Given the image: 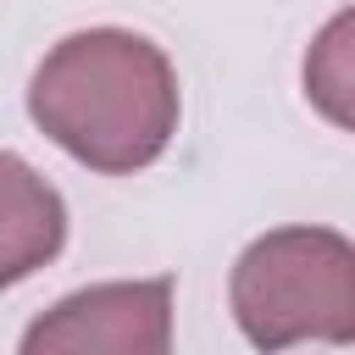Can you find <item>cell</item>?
I'll return each mask as SVG.
<instances>
[{
    "mask_svg": "<svg viewBox=\"0 0 355 355\" xmlns=\"http://www.w3.org/2000/svg\"><path fill=\"white\" fill-rule=\"evenodd\" d=\"M178 72L161 44L128 28L67 33L28 83V116L72 161L105 178L144 172L178 133Z\"/></svg>",
    "mask_w": 355,
    "mask_h": 355,
    "instance_id": "cell-1",
    "label": "cell"
},
{
    "mask_svg": "<svg viewBox=\"0 0 355 355\" xmlns=\"http://www.w3.org/2000/svg\"><path fill=\"white\" fill-rule=\"evenodd\" d=\"M227 305L261 355L355 344V244L333 227H272L233 261Z\"/></svg>",
    "mask_w": 355,
    "mask_h": 355,
    "instance_id": "cell-2",
    "label": "cell"
},
{
    "mask_svg": "<svg viewBox=\"0 0 355 355\" xmlns=\"http://www.w3.org/2000/svg\"><path fill=\"white\" fill-rule=\"evenodd\" d=\"M17 355H172V283H89L33 316Z\"/></svg>",
    "mask_w": 355,
    "mask_h": 355,
    "instance_id": "cell-3",
    "label": "cell"
},
{
    "mask_svg": "<svg viewBox=\"0 0 355 355\" xmlns=\"http://www.w3.org/2000/svg\"><path fill=\"white\" fill-rule=\"evenodd\" d=\"M67 244V205L50 178L0 150V288H17Z\"/></svg>",
    "mask_w": 355,
    "mask_h": 355,
    "instance_id": "cell-4",
    "label": "cell"
},
{
    "mask_svg": "<svg viewBox=\"0 0 355 355\" xmlns=\"http://www.w3.org/2000/svg\"><path fill=\"white\" fill-rule=\"evenodd\" d=\"M305 100L344 133H355V6H344L305 50Z\"/></svg>",
    "mask_w": 355,
    "mask_h": 355,
    "instance_id": "cell-5",
    "label": "cell"
}]
</instances>
